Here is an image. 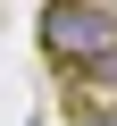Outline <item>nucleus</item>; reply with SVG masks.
<instances>
[{"label": "nucleus", "mask_w": 117, "mask_h": 126, "mask_svg": "<svg viewBox=\"0 0 117 126\" xmlns=\"http://www.w3.org/2000/svg\"><path fill=\"white\" fill-rule=\"evenodd\" d=\"M42 50L67 76H92V67L117 59V17L92 9V0H50V9H42Z\"/></svg>", "instance_id": "1"}, {"label": "nucleus", "mask_w": 117, "mask_h": 126, "mask_svg": "<svg viewBox=\"0 0 117 126\" xmlns=\"http://www.w3.org/2000/svg\"><path fill=\"white\" fill-rule=\"evenodd\" d=\"M92 9H109V17H117V0H92Z\"/></svg>", "instance_id": "3"}, {"label": "nucleus", "mask_w": 117, "mask_h": 126, "mask_svg": "<svg viewBox=\"0 0 117 126\" xmlns=\"http://www.w3.org/2000/svg\"><path fill=\"white\" fill-rule=\"evenodd\" d=\"M84 126H117V101H100V109H84Z\"/></svg>", "instance_id": "2"}]
</instances>
